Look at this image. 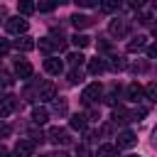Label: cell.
Here are the masks:
<instances>
[{
    "label": "cell",
    "instance_id": "d6986e66",
    "mask_svg": "<svg viewBox=\"0 0 157 157\" xmlns=\"http://www.w3.org/2000/svg\"><path fill=\"white\" fill-rule=\"evenodd\" d=\"M105 66L113 69V71H123V69H125V59H123V56H110V61H108Z\"/></svg>",
    "mask_w": 157,
    "mask_h": 157
},
{
    "label": "cell",
    "instance_id": "ac0fdd59",
    "mask_svg": "<svg viewBox=\"0 0 157 157\" xmlns=\"http://www.w3.org/2000/svg\"><path fill=\"white\" fill-rule=\"evenodd\" d=\"M17 10H20L22 17H25V15H32V12L37 10V5H34L32 0H20V2H17Z\"/></svg>",
    "mask_w": 157,
    "mask_h": 157
},
{
    "label": "cell",
    "instance_id": "7c38bea8",
    "mask_svg": "<svg viewBox=\"0 0 157 157\" xmlns=\"http://www.w3.org/2000/svg\"><path fill=\"white\" fill-rule=\"evenodd\" d=\"M32 120H34L37 125L47 123V120H49V110H47L44 105H34V108H32Z\"/></svg>",
    "mask_w": 157,
    "mask_h": 157
},
{
    "label": "cell",
    "instance_id": "44dd1931",
    "mask_svg": "<svg viewBox=\"0 0 157 157\" xmlns=\"http://www.w3.org/2000/svg\"><path fill=\"white\" fill-rule=\"evenodd\" d=\"M71 42H74V47L83 49V47H88V44H91V37H86V34H74V37H71Z\"/></svg>",
    "mask_w": 157,
    "mask_h": 157
},
{
    "label": "cell",
    "instance_id": "52a82bcc",
    "mask_svg": "<svg viewBox=\"0 0 157 157\" xmlns=\"http://www.w3.org/2000/svg\"><path fill=\"white\" fill-rule=\"evenodd\" d=\"M12 47H15L17 52H32V49L37 47V42H34L32 37H27V34H20V37L12 42Z\"/></svg>",
    "mask_w": 157,
    "mask_h": 157
},
{
    "label": "cell",
    "instance_id": "2e32d148",
    "mask_svg": "<svg viewBox=\"0 0 157 157\" xmlns=\"http://www.w3.org/2000/svg\"><path fill=\"white\" fill-rule=\"evenodd\" d=\"M113 120H115V123H125V120H130V110H125L123 105H113Z\"/></svg>",
    "mask_w": 157,
    "mask_h": 157
},
{
    "label": "cell",
    "instance_id": "ba28073f",
    "mask_svg": "<svg viewBox=\"0 0 157 157\" xmlns=\"http://www.w3.org/2000/svg\"><path fill=\"white\" fill-rule=\"evenodd\" d=\"M15 74H17V78H29L32 76V64L27 59H17L15 61Z\"/></svg>",
    "mask_w": 157,
    "mask_h": 157
},
{
    "label": "cell",
    "instance_id": "9a60e30c",
    "mask_svg": "<svg viewBox=\"0 0 157 157\" xmlns=\"http://www.w3.org/2000/svg\"><path fill=\"white\" fill-rule=\"evenodd\" d=\"M91 22H93V20H91V17H86V15H78V12H76V15H71V25H74L76 29H83V27H88Z\"/></svg>",
    "mask_w": 157,
    "mask_h": 157
},
{
    "label": "cell",
    "instance_id": "ab89813d",
    "mask_svg": "<svg viewBox=\"0 0 157 157\" xmlns=\"http://www.w3.org/2000/svg\"><path fill=\"white\" fill-rule=\"evenodd\" d=\"M56 5H66V2H71V0H54Z\"/></svg>",
    "mask_w": 157,
    "mask_h": 157
},
{
    "label": "cell",
    "instance_id": "f35d334b",
    "mask_svg": "<svg viewBox=\"0 0 157 157\" xmlns=\"http://www.w3.org/2000/svg\"><path fill=\"white\" fill-rule=\"evenodd\" d=\"M49 157H71V155H66V152H54V155H49Z\"/></svg>",
    "mask_w": 157,
    "mask_h": 157
},
{
    "label": "cell",
    "instance_id": "4fadbf2b",
    "mask_svg": "<svg viewBox=\"0 0 157 157\" xmlns=\"http://www.w3.org/2000/svg\"><path fill=\"white\" fill-rule=\"evenodd\" d=\"M105 69H108V66H105V61H103V59H98V56L88 61V74H91V76H98V74H103Z\"/></svg>",
    "mask_w": 157,
    "mask_h": 157
},
{
    "label": "cell",
    "instance_id": "4dcf8cb0",
    "mask_svg": "<svg viewBox=\"0 0 157 157\" xmlns=\"http://www.w3.org/2000/svg\"><path fill=\"white\" fill-rule=\"evenodd\" d=\"M54 5H56L54 0H44V2H39V10H42V12H49V10L54 7Z\"/></svg>",
    "mask_w": 157,
    "mask_h": 157
},
{
    "label": "cell",
    "instance_id": "e575fe53",
    "mask_svg": "<svg viewBox=\"0 0 157 157\" xmlns=\"http://www.w3.org/2000/svg\"><path fill=\"white\" fill-rule=\"evenodd\" d=\"M10 135V125L7 123H0V137H7Z\"/></svg>",
    "mask_w": 157,
    "mask_h": 157
},
{
    "label": "cell",
    "instance_id": "74e56055",
    "mask_svg": "<svg viewBox=\"0 0 157 157\" xmlns=\"http://www.w3.org/2000/svg\"><path fill=\"white\" fill-rule=\"evenodd\" d=\"M130 2H132L135 7H142V5H145V0H130Z\"/></svg>",
    "mask_w": 157,
    "mask_h": 157
},
{
    "label": "cell",
    "instance_id": "9c48e42d",
    "mask_svg": "<svg viewBox=\"0 0 157 157\" xmlns=\"http://www.w3.org/2000/svg\"><path fill=\"white\" fill-rule=\"evenodd\" d=\"M137 145V135L132 130H123L118 135V147H135Z\"/></svg>",
    "mask_w": 157,
    "mask_h": 157
},
{
    "label": "cell",
    "instance_id": "4316f807",
    "mask_svg": "<svg viewBox=\"0 0 157 157\" xmlns=\"http://www.w3.org/2000/svg\"><path fill=\"white\" fill-rule=\"evenodd\" d=\"M147 115V108H135V110H130V120H142Z\"/></svg>",
    "mask_w": 157,
    "mask_h": 157
},
{
    "label": "cell",
    "instance_id": "b9f144b4",
    "mask_svg": "<svg viewBox=\"0 0 157 157\" xmlns=\"http://www.w3.org/2000/svg\"><path fill=\"white\" fill-rule=\"evenodd\" d=\"M152 34H155V37H157V25H152Z\"/></svg>",
    "mask_w": 157,
    "mask_h": 157
},
{
    "label": "cell",
    "instance_id": "8992f818",
    "mask_svg": "<svg viewBox=\"0 0 157 157\" xmlns=\"http://www.w3.org/2000/svg\"><path fill=\"white\" fill-rule=\"evenodd\" d=\"M108 32H110L113 37H123V34L128 32V20H123V17H115V20H110V25H108Z\"/></svg>",
    "mask_w": 157,
    "mask_h": 157
},
{
    "label": "cell",
    "instance_id": "7402d4cb",
    "mask_svg": "<svg viewBox=\"0 0 157 157\" xmlns=\"http://www.w3.org/2000/svg\"><path fill=\"white\" fill-rule=\"evenodd\" d=\"M145 47H147L145 37H135V39L128 44V52H140V49H145Z\"/></svg>",
    "mask_w": 157,
    "mask_h": 157
},
{
    "label": "cell",
    "instance_id": "3957f363",
    "mask_svg": "<svg viewBox=\"0 0 157 157\" xmlns=\"http://www.w3.org/2000/svg\"><path fill=\"white\" fill-rule=\"evenodd\" d=\"M20 98L17 96H2L0 98V115H12L15 110H20Z\"/></svg>",
    "mask_w": 157,
    "mask_h": 157
},
{
    "label": "cell",
    "instance_id": "30bf717a",
    "mask_svg": "<svg viewBox=\"0 0 157 157\" xmlns=\"http://www.w3.org/2000/svg\"><path fill=\"white\" fill-rule=\"evenodd\" d=\"M34 152V142L32 140H20L17 145H15V155L17 157H29Z\"/></svg>",
    "mask_w": 157,
    "mask_h": 157
},
{
    "label": "cell",
    "instance_id": "484cf974",
    "mask_svg": "<svg viewBox=\"0 0 157 157\" xmlns=\"http://www.w3.org/2000/svg\"><path fill=\"white\" fill-rule=\"evenodd\" d=\"M145 96H147L150 101H157V83H147V86H145Z\"/></svg>",
    "mask_w": 157,
    "mask_h": 157
},
{
    "label": "cell",
    "instance_id": "1f68e13d",
    "mask_svg": "<svg viewBox=\"0 0 157 157\" xmlns=\"http://www.w3.org/2000/svg\"><path fill=\"white\" fill-rule=\"evenodd\" d=\"M10 49H12V44H10L7 39H2V37H0V54H7Z\"/></svg>",
    "mask_w": 157,
    "mask_h": 157
},
{
    "label": "cell",
    "instance_id": "ee69618b",
    "mask_svg": "<svg viewBox=\"0 0 157 157\" xmlns=\"http://www.w3.org/2000/svg\"><path fill=\"white\" fill-rule=\"evenodd\" d=\"M47 157H49V155H47Z\"/></svg>",
    "mask_w": 157,
    "mask_h": 157
},
{
    "label": "cell",
    "instance_id": "83f0119b",
    "mask_svg": "<svg viewBox=\"0 0 157 157\" xmlns=\"http://www.w3.org/2000/svg\"><path fill=\"white\" fill-rule=\"evenodd\" d=\"M76 157H93V155H91L88 145H78V147H76Z\"/></svg>",
    "mask_w": 157,
    "mask_h": 157
},
{
    "label": "cell",
    "instance_id": "5bb4252c",
    "mask_svg": "<svg viewBox=\"0 0 157 157\" xmlns=\"http://www.w3.org/2000/svg\"><path fill=\"white\" fill-rule=\"evenodd\" d=\"M142 96H145V88H142L140 83H130V86H128V98H130V101L137 103V101H142Z\"/></svg>",
    "mask_w": 157,
    "mask_h": 157
},
{
    "label": "cell",
    "instance_id": "d590c367",
    "mask_svg": "<svg viewBox=\"0 0 157 157\" xmlns=\"http://www.w3.org/2000/svg\"><path fill=\"white\" fill-rule=\"evenodd\" d=\"M5 22H7V7L0 5V25H5Z\"/></svg>",
    "mask_w": 157,
    "mask_h": 157
},
{
    "label": "cell",
    "instance_id": "60d3db41",
    "mask_svg": "<svg viewBox=\"0 0 157 157\" xmlns=\"http://www.w3.org/2000/svg\"><path fill=\"white\" fill-rule=\"evenodd\" d=\"M152 147H157V130H155V137H152Z\"/></svg>",
    "mask_w": 157,
    "mask_h": 157
},
{
    "label": "cell",
    "instance_id": "d4e9b609",
    "mask_svg": "<svg viewBox=\"0 0 157 157\" xmlns=\"http://www.w3.org/2000/svg\"><path fill=\"white\" fill-rule=\"evenodd\" d=\"M66 108H69V105H66V101H64V98H54V113L64 115V113H66Z\"/></svg>",
    "mask_w": 157,
    "mask_h": 157
},
{
    "label": "cell",
    "instance_id": "7bdbcfd3",
    "mask_svg": "<svg viewBox=\"0 0 157 157\" xmlns=\"http://www.w3.org/2000/svg\"><path fill=\"white\" fill-rule=\"evenodd\" d=\"M132 157H140V155H132Z\"/></svg>",
    "mask_w": 157,
    "mask_h": 157
},
{
    "label": "cell",
    "instance_id": "8fae6325",
    "mask_svg": "<svg viewBox=\"0 0 157 157\" xmlns=\"http://www.w3.org/2000/svg\"><path fill=\"white\" fill-rule=\"evenodd\" d=\"M44 69H47V74H54V76H59V74L64 71V64H61V59H56V56H49V59L44 61Z\"/></svg>",
    "mask_w": 157,
    "mask_h": 157
},
{
    "label": "cell",
    "instance_id": "836d02e7",
    "mask_svg": "<svg viewBox=\"0 0 157 157\" xmlns=\"http://www.w3.org/2000/svg\"><path fill=\"white\" fill-rule=\"evenodd\" d=\"M74 2H76L78 7H93V5H96V0H74Z\"/></svg>",
    "mask_w": 157,
    "mask_h": 157
},
{
    "label": "cell",
    "instance_id": "8d00e7d4",
    "mask_svg": "<svg viewBox=\"0 0 157 157\" xmlns=\"http://www.w3.org/2000/svg\"><path fill=\"white\" fill-rule=\"evenodd\" d=\"M0 157H7V147L5 145H0Z\"/></svg>",
    "mask_w": 157,
    "mask_h": 157
},
{
    "label": "cell",
    "instance_id": "603a6c76",
    "mask_svg": "<svg viewBox=\"0 0 157 157\" xmlns=\"http://www.w3.org/2000/svg\"><path fill=\"white\" fill-rule=\"evenodd\" d=\"M66 59H69V64H71V66H74V69H76V66H81V64H83V61H86V56H83V54H81V52H74V54H69V56H66Z\"/></svg>",
    "mask_w": 157,
    "mask_h": 157
},
{
    "label": "cell",
    "instance_id": "e0dca14e",
    "mask_svg": "<svg viewBox=\"0 0 157 157\" xmlns=\"http://www.w3.org/2000/svg\"><path fill=\"white\" fill-rule=\"evenodd\" d=\"M96 157H118V147L115 145H101Z\"/></svg>",
    "mask_w": 157,
    "mask_h": 157
},
{
    "label": "cell",
    "instance_id": "f1b7e54d",
    "mask_svg": "<svg viewBox=\"0 0 157 157\" xmlns=\"http://www.w3.org/2000/svg\"><path fill=\"white\" fill-rule=\"evenodd\" d=\"M101 7H103L105 12H110V10L118 7V0H101Z\"/></svg>",
    "mask_w": 157,
    "mask_h": 157
},
{
    "label": "cell",
    "instance_id": "6da1fadb",
    "mask_svg": "<svg viewBox=\"0 0 157 157\" xmlns=\"http://www.w3.org/2000/svg\"><path fill=\"white\" fill-rule=\"evenodd\" d=\"M101 96H103V86H101L98 81H93V83H88V86L81 91V103H83V105H93Z\"/></svg>",
    "mask_w": 157,
    "mask_h": 157
},
{
    "label": "cell",
    "instance_id": "d6a6232c",
    "mask_svg": "<svg viewBox=\"0 0 157 157\" xmlns=\"http://www.w3.org/2000/svg\"><path fill=\"white\" fill-rule=\"evenodd\" d=\"M147 56H150V59H157V42L147 47Z\"/></svg>",
    "mask_w": 157,
    "mask_h": 157
},
{
    "label": "cell",
    "instance_id": "cb8c5ba5",
    "mask_svg": "<svg viewBox=\"0 0 157 157\" xmlns=\"http://www.w3.org/2000/svg\"><path fill=\"white\" fill-rule=\"evenodd\" d=\"M81 81H83V71H81V69H71V71H69V83L76 86V83H81Z\"/></svg>",
    "mask_w": 157,
    "mask_h": 157
},
{
    "label": "cell",
    "instance_id": "f546056e",
    "mask_svg": "<svg viewBox=\"0 0 157 157\" xmlns=\"http://www.w3.org/2000/svg\"><path fill=\"white\" fill-rule=\"evenodd\" d=\"M10 83H12V78H10L7 74H0V91H5Z\"/></svg>",
    "mask_w": 157,
    "mask_h": 157
},
{
    "label": "cell",
    "instance_id": "277c9868",
    "mask_svg": "<svg viewBox=\"0 0 157 157\" xmlns=\"http://www.w3.org/2000/svg\"><path fill=\"white\" fill-rule=\"evenodd\" d=\"M47 137H49V142H54V145H69V142H71L66 128H49Z\"/></svg>",
    "mask_w": 157,
    "mask_h": 157
},
{
    "label": "cell",
    "instance_id": "ffe728a7",
    "mask_svg": "<svg viewBox=\"0 0 157 157\" xmlns=\"http://www.w3.org/2000/svg\"><path fill=\"white\" fill-rule=\"evenodd\" d=\"M71 128H74V130H83V128H86V115H83V113L71 115Z\"/></svg>",
    "mask_w": 157,
    "mask_h": 157
},
{
    "label": "cell",
    "instance_id": "5b68a950",
    "mask_svg": "<svg viewBox=\"0 0 157 157\" xmlns=\"http://www.w3.org/2000/svg\"><path fill=\"white\" fill-rule=\"evenodd\" d=\"M37 98L39 101H54L56 98V86L52 81H42L39 88H37Z\"/></svg>",
    "mask_w": 157,
    "mask_h": 157
},
{
    "label": "cell",
    "instance_id": "7a4b0ae2",
    "mask_svg": "<svg viewBox=\"0 0 157 157\" xmlns=\"http://www.w3.org/2000/svg\"><path fill=\"white\" fill-rule=\"evenodd\" d=\"M27 27H29V22L25 20V17H7V22H5V29L10 32V34H25L27 32Z\"/></svg>",
    "mask_w": 157,
    "mask_h": 157
}]
</instances>
